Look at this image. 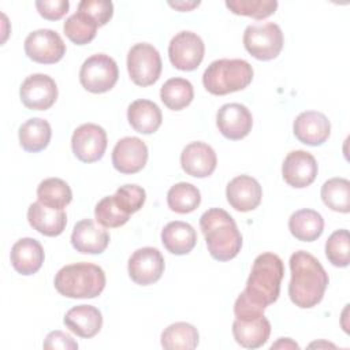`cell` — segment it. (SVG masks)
<instances>
[{
    "instance_id": "cell-1",
    "label": "cell",
    "mask_w": 350,
    "mask_h": 350,
    "mask_svg": "<svg viewBox=\"0 0 350 350\" xmlns=\"http://www.w3.org/2000/svg\"><path fill=\"white\" fill-rule=\"evenodd\" d=\"M290 269L288 295L291 302L301 309L316 306L323 299L329 282L320 261L313 254L298 250L290 257Z\"/></svg>"
},
{
    "instance_id": "cell-2",
    "label": "cell",
    "mask_w": 350,
    "mask_h": 350,
    "mask_svg": "<svg viewBox=\"0 0 350 350\" xmlns=\"http://www.w3.org/2000/svg\"><path fill=\"white\" fill-rule=\"evenodd\" d=\"M209 254L217 261H228L238 256L242 235L232 216L221 208H211L200 217Z\"/></svg>"
},
{
    "instance_id": "cell-3",
    "label": "cell",
    "mask_w": 350,
    "mask_h": 350,
    "mask_svg": "<svg viewBox=\"0 0 350 350\" xmlns=\"http://www.w3.org/2000/svg\"><path fill=\"white\" fill-rule=\"evenodd\" d=\"M284 275L282 258L275 253L258 254L253 262L245 290L241 293L249 302L265 310L280 294V282Z\"/></svg>"
},
{
    "instance_id": "cell-4",
    "label": "cell",
    "mask_w": 350,
    "mask_h": 350,
    "mask_svg": "<svg viewBox=\"0 0 350 350\" xmlns=\"http://www.w3.org/2000/svg\"><path fill=\"white\" fill-rule=\"evenodd\" d=\"M105 273L101 267L90 262H77L60 268L55 276V288L67 298H96L105 287Z\"/></svg>"
},
{
    "instance_id": "cell-5",
    "label": "cell",
    "mask_w": 350,
    "mask_h": 350,
    "mask_svg": "<svg viewBox=\"0 0 350 350\" xmlns=\"http://www.w3.org/2000/svg\"><path fill=\"white\" fill-rule=\"evenodd\" d=\"M253 79V67L243 59H219L212 62L202 75L204 88L215 94L224 96L242 90Z\"/></svg>"
},
{
    "instance_id": "cell-6",
    "label": "cell",
    "mask_w": 350,
    "mask_h": 350,
    "mask_svg": "<svg viewBox=\"0 0 350 350\" xmlns=\"http://www.w3.org/2000/svg\"><path fill=\"white\" fill-rule=\"evenodd\" d=\"M245 49L256 59L268 62L279 56L283 48V33L273 22L249 25L243 33Z\"/></svg>"
},
{
    "instance_id": "cell-7",
    "label": "cell",
    "mask_w": 350,
    "mask_h": 350,
    "mask_svg": "<svg viewBox=\"0 0 350 350\" xmlns=\"http://www.w3.org/2000/svg\"><path fill=\"white\" fill-rule=\"evenodd\" d=\"M119 78L116 62L105 55L96 53L88 57L79 70V82L90 93H105L111 90Z\"/></svg>"
},
{
    "instance_id": "cell-8",
    "label": "cell",
    "mask_w": 350,
    "mask_h": 350,
    "mask_svg": "<svg viewBox=\"0 0 350 350\" xmlns=\"http://www.w3.org/2000/svg\"><path fill=\"white\" fill-rule=\"evenodd\" d=\"M161 68L160 53L150 44H135L127 53V71L131 81L138 86L153 85L160 78Z\"/></svg>"
},
{
    "instance_id": "cell-9",
    "label": "cell",
    "mask_w": 350,
    "mask_h": 350,
    "mask_svg": "<svg viewBox=\"0 0 350 350\" xmlns=\"http://www.w3.org/2000/svg\"><path fill=\"white\" fill-rule=\"evenodd\" d=\"M205 53V45L202 38L189 30L179 31L172 37L168 45V56L172 66L180 71L196 70Z\"/></svg>"
},
{
    "instance_id": "cell-10",
    "label": "cell",
    "mask_w": 350,
    "mask_h": 350,
    "mask_svg": "<svg viewBox=\"0 0 350 350\" xmlns=\"http://www.w3.org/2000/svg\"><path fill=\"white\" fill-rule=\"evenodd\" d=\"M25 53L33 62L53 64L62 60L66 53V44L62 37L51 29H40L29 33L25 40Z\"/></svg>"
},
{
    "instance_id": "cell-11",
    "label": "cell",
    "mask_w": 350,
    "mask_h": 350,
    "mask_svg": "<svg viewBox=\"0 0 350 350\" xmlns=\"http://www.w3.org/2000/svg\"><path fill=\"white\" fill-rule=\"evenodd\" d=\"M71 149L75 157L83 163L100 160L107 149L105 130L94 123L81 124L72 133Z\"/></svg>"
},
{
    "instance_id": "cell-12",
    "label": "cell",
    "mask_w": 350,
    "mask_h": 350,
    "mask_svg": "<svg viewBox=\"0 0 350 350\" xmlns=\"http://www.w3.org/2000/svg\"><path fill=\"white\" fill-rule=\"evenodd\" d=\"M19 96L27 109H49L57 98L56 82L46 74H31L21 85Z\"/></svg>"
},
{
    "instance_id": "cell-13",
    "label": "cell",
    "mask_w": 350,
    "mask_h": 350,
    "mask_svg": "<svg viewBox=\"0 0 350 350\" xmlns=\"http://www.w3.org/2000/svg\"><path fill=\"white\" fill-rule=\"evenodd\" d=\"M129 276L135 284L149 286L157 282L164 272V257L156 247L137 249L129 258Z\"/></svg>"
},
{
    "instance_id": "cell-14",
    "label": "cell",
    "mask_w": 350,
    "mask_h": 350,
    "mask_svg": "<svg viewBox=\"0 0 350 350\" xmlns=\"http://www.w3.org/2000/svg\"><path fill=\"white\" fill-rule=\"evenodd\" d=\"M216 124L227 139L238 141L245 138L253 126V116L247 107L239 103H228L219 108Z\"/></svg>"
},
{
    "instance_id": "cell-15",
    "label": "cell",
    "mask_w": 350,
    "mask_h": 350,
    "mask_svg": "<svg viewBox=\"0 0 350 350\" xmlns=\"http://www.w3.org/2000/svg\"><path fill=\"white\" fill-rule=\"evenodd\" d=\"M284 182L295 189H304L312 185L317 176V161L309 152H290L282 165Z\"/></svg>"
},
{
    "instance_id": "cell-16",
    "label": "cell",
    "mask_w": 350,
    "mask_h": 350,
    "mask_svg": "<svg viewBox=\"0 0 350 350\" xmlns=\"http://www.w3.org/2000/svg\"><path fill=\"white\" fill-rule=\"evenodd\" d=\"M148 146L138 137L119 139L112 150V164L120 174H135L148 161Z\"/></svg>"
},
{
    "instance_id": "cell-17",
    "label": "cell",
    "mask_w": 350,
    "mask_h": 350,
    "mask_svg": "<svg viewBox=\"0 0 350 350\" xmlns=\"http://www.w3.org/2000/svg\"><path fill=\"white\" fill-rule=\"evenodd\" d=\"M297 139L305 145H323L331 134V123L328 118L317 111L301 112L293 124Z\"/></svg>"
},
{
    "instance_id": "cell-18",
    "label": "cell",
    "mask_w": 350,
    "mask_h": 350,
    "mask_svg": "<svg viewBox=\"0 0 350 350\" xmlns=\"http://www.w3.org/2000/svg\"><path fill=\"white\" fill-rule=\"evenodd\" d=\"M217 157L211 145L205 142H190L180 153L182 170L194 178H206L216 170Z\"/></svg>"
},
{
    "instance_id": "cell-19",
    "label": "cell",
    "mask_w": 350,
    "mask_h": 350,
    "mask_svg": "<svg viewBox=\"0 0 350 350\" xmlns=\"http://www.w3.org/2000/svg\"><path fill=\"white\" fill-rule=\"evenodd\" d=\"M226 197L235 211L249 212L260 205L262 189L254 178L249 175H238L228 182Z\"/></svg>"
},
{
    "instance_id": "cell-20",
    "label": "cell",
    "mask_w": 350,
    "mask_h": 350,
    "mask_svg": "<svg viewBox=\"0 0 350 350\" xmlns=\"http://www.w3.org/2000/svg\"><path fill=\"white\" fill-rule=\"evenodd\" d=\"M109 243V234L92 219L79 220L71 234L72 247L83 254H100Z\"/></svg>"
},
{
    "instance_id": "cell-21",
    "label": "cell",
    "mask_w": 350,
    "mask_h": 350,
    "mask_svg": "<svg viewBox=\"0 0 350 350\" xmlns=\"http://www.w3.org/2000/svg\"><path fill=\"white\" fill-rule=\"evenodd\" d=\"M232 335L242 347L257 349L267 343L271 335V323L264 314L235 319L232 323Z\"/></svg>"
},
{
    "instance_id": "cell-22",
    "label": "cell",
    "mask_w": 350,
    "mask_h": 350,
    "mask_svg": "<svg viewBox=\"0 0 350 350\" xmlns=\"http://www.w3.org/2000/svg\"><path fill=\"white\" fill-rule=\"evenodd\" d=\"M11 264L14 269L25 276L36 273L44 262L45 254L41 243L34 238H22L11 247Z\"/></svg>"
},
{
    "instance_id": "cell-23",
    "label": "cell",
    "mask_w": 350,
    "mask_h": 350,
    "mask_svg": "<svg viewBox=\"0 0 350 350\" xmlns=\"http://www.w3.org/2000/svg\"><path fill=\"white\" fill-rule=\"evenodd\" d=\"M27 220L40 234L45 237H57L66 228L67 215L63 209H55L37 201L29 206Z\"/></svg>"
},
{
    "instance_id": "cell-24",
    "label": "cell",
    "mask_w": 350,
    "mask_h": 350,
    "mask_svg": "<svg viewBox=\"0 0 350 350\" xmlns=\"http://www.w3.org/2000/svg\"><path fill=\"white\" fill-rule=\"evenodd\" d=\"M63 323L75 335L89 339L100 332L103 316L96 306L77 305L64 314Z\"/></svg>"
},
{
    "instance_id": "cell-25",
    "label": "cell",
    "mask_w": 350,
    "mask_h": 350,
    "mask_svg": "<svg viewBox=\"0 0 350 350\" xmlns=\"http://www.w3.org/2000/svg\"><path fill=\"white\" fill-rule=\"evenodd\" d=\"M161 242L170 253L183 256L194 249L197 243V232L193 226L186 221H170L161 231Z\"/></svg>"
},
{
    "instance_id": "cell-26",
    "label": "cell",
    "mask_w": 350,
    "mask_h": 350,
    "mask_svg": "<svg viewBox=\"0 0 350 350\" xmlns=\"http://www.w3.org/2000/svg\"><path fill=\"white\" fill-rule=\"evenodd\" d=\"M130 126L141 134H153L161 126L163 115L157 104L150 100H135L127 108Z\"/></svg>"
},
{
    "instance_id": "cell-27",
    "label": "cell",
    "mask_w": 350,
    "mask_h": 350,
    "mask_svg": "<svg viewBox=\"0 0 350 350\" xmlns=\"http://www.w3.org/2000/svg\"><path fill=\"white\" fill-rule=\"evenodd\" d=\"M288 230L298 241L313 242L323 234L324 219L317 211L299 209L290 216Z\"/></svg>"
},
{
    "instance_id": "cell-28",
    "label": "cell",
    "mask_w": 350,
    "mask_h": 350,
    "mask_svg": "<svg viewBox=\"0 0 350 350\" xmlns=\"http://www.w3.org/2000/svg\"><path fill=\"white\" fill-rule=\"evenodd\" d=\"M21 146L30 153L44 150L52 137L51 124L41 118H31L21 124L18 130Z\"/></svg>"
},
{
    "instance_id": "cell-29",
    "label": "cell",
    "mask_w": 350,
    "mask_h": 350,
    "mask_svg": "<svg viewBox=\"0 0 350 350\" xmlns=\"http://www.w3.org/2000/svg\"><path fill=\"white\" fill-rule=\"evenodd\" d=\"M198 340L197 328L185 321L174 323L161 332V346L167 350H193Z\"/></svg>"
},
{
    "instance_id": "cell-30",
    "label": "cell",
    "mask_w": 350,
    "mask_h": 350,
    "mask_svg": "<svg viewBox=\"0 0 350 350\" xmlns=\"http://www.w3.org/2000/svg\"><path fill=\"white\" fill-rule=\"evenodd\" d=\"M160 98L168 109L180 111L194 98L193 85L185 78H171L161 86Z\"/></svg>"
},
{
    "instance_id": "cell-31",
    "label": "cell",
    "mask_w": 350,
    "mask_h": 350,
    "mask_svg": "<svg viewBox=\"0 0 350 350\" xmlns=\"http://www.w3.org/2000/svg\"><path fill=\"white\" fill-rule=\"evenodd\" d=\"M37 198L41 204L55 208L63 209L72 200L71 187L60 178H48L44 179L37 187Z\"/></svg>"
},
{
    "instance_id": "cell-32",
    "label": "cell",
    "mask_w": 350,
    "mask_h": 350,
    "mask_svg": "<svg viewBox=\"0 0 350 350\" xmlns=\"http://www.w3.org/2000/svg\"><path fill=\"white\" fill-rule=\"evenodd\" d=\"M97 27L98 23L89 14L79 10L68 16L63 25L64 34L77 45H85L93 41Z\"/></svg>"
},
{
    "instance_id": "cell-33",
    "label": "cell",
    "mask_w": 350,
    "mask_h": 350,
    "mask_svg": "<svg viewBox=\"0 0 350 350\" xmlns=\"http://www.w3.org/2000/svg\"><path fill=\"white\" fill-rule=\"evenodd\" d=\"M321 200L329 209L350 212V182L346 178H331L321 186Z\"/></svg>"
},
{
    "instance_id": "cell-34",
    "label": "cell",
    "mask_w": 350,
    "mask_h": 350,
    "mask_svg": "<svg viewBox=\"0 0 350 350\" xmlns=\"http://www.w3.org/2000/svg\"><path fill=\"white\" fill-rule=\"evenodd\" d=\"M200 202V190L187 182L174 185L167 193L168 208L176 213H190L198 208Z\"/></svg>"
},
{
    "instance_id": "cell-35",
    "label": "cell",
    "mask_w": 350,
    "mask_h": 350,
    "mask_svg": "<svg viewBox=\"0 0 350 350\" xmlns=\"http://www.w3.org/2000/svg\"><path fill=\"white\" fill-rule=\"evenodd\" d=\"M226 7L235 15L264 19L271 16L276 8V0H227Z\"/></svg>"
},
{
    "instance_id": "cell-36",
    "label": "cell",
    "mask_w": 350,
    "mask_h": 350,
    "mask_svg": "<svg viewBox=\"0 0 350 350\" xmlns=\"http://www.w3.org/2000/svg\"><path fill=\"white\" fill-rule=\"evenodd\" d=\"M325 256L328 261L335 265L345 268L350 261V237L346 228L336 230L329 235L325 242Z\"/></svg>"
},
{
    "instance_id": "cell-37",
    "label": "cell",
    "mask_w": 350,
    "mask_h": 350,
    "mask_svg": "<svg viewBox=\"0 0 350 350\" xmlns=\"http://www.w3.org/2000/svg\"><path fill=\"white\" fill-rule=\"evenodd\" d=\"M94 217L98 224L107 228H116L129 221L130 215L124 213L116 204L113 196L100 200L94 208Z\"/></svg>"
},
{
    "instance_id": "cell-38",
    "label": "cell",
    "mask_w": 350,
    "mask_h": 350,
    "mask_svg": "<svg viewBox=\"0 0 350 350\" xmlns=\"http://www.w3.org/2000/svg\"><path fill=\"white\" fill-rule=\"evenodd\" d=\"M118 206L127 215L135 213L146 200L145 190L138 185H123L113 194Z\"/></svg>"
},
{
    "instance_id": "cell-39",
    "label": "cell",
    "mask_w": 350,
    "mask_h": 350,
    "mask_svg": "<svg viewBox=\"0 0 350 350\" xmlns=\"http://www.w3.org/2000/svg\"><path fill=\"white\" fill-rule=\"evenodd\" d=\"M78 10L89 14L98 26H104L113 15V4L108 0H82L78 4Z\"/></svg>"
},
{
    "instance_id": "cell-40",
    "label": "cell",
    "mask_w": 350,
    "mask_h": 350,
    "mask_svg": "<svg viewBox=\"0 0 350 350\" xmlns=\"http://www.w3.org/2000/svg\"><path fill=\"white\" fill-rule=\"evenodd\" d=\"M34 4L38 14L48 21L63 18L70 8L68 0H37Z\"/></svg>"
},
{
    "instance_id": "cell-41",
    "label": "cell",
    "mask_w": 350,
    "mask_h": 350,
    "mask_svg": "<svg viewBox=\"0 0 350 350\" xmlns=\"http://www.w3.org/2000/svg\"><path fill=\"white\" fill-rule=\"evenodd\" d=\"M42 347L46 350H56V349H62V350H77L78 349V343L72 339L71 335L63 332V331H52L46 335Z\"/></svg>"
},
{
    "instance_id": "cell-42",
    "label": "cell",
    "mask_w": 350,
    "mask_h": 350,
    "mask_svg": "<svg viewBox=\"0 0 350 350\" xmlns=\"http://www.w3.org/2000/svg\"><path fill=\"white\" fill-rule=\"evenodd\" d=\"M271 349H299V346L290 338H279V340L272 345Z\"/></svg>"
},
{
    "instance_id": "cell-43",
    "label": "cell",
    "mask_w": 350,
    "mask_h": 350,
    "mask_svg": "<svg viewBox=\"0 0 350 350\" xmlns=\"http://www.w3.org/2000/svg\"><path fill=\"white\" fill-rule=\"evenodd\" d=\"M171 7L179 10V11H190L194 7L200 5V1H175V3H168Z\"/></svg>"
}]
</instances>
